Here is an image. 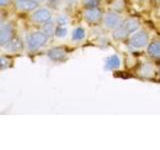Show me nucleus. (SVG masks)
Wrapping results in <instances>:
<instances>
[{"mask_svg":"<svg viewBox=\"0 0 160 150\" xmlns=\"http://www.w3.org/2000/svg\"><path fill=\"white\" fill-rule=\"evenodd\" d=\"M48 40V36L43 31H36L27 36V47L30 51H35L40 47L44 46Z\"/></svg>","mask_w":160,"mask_h":150,"instance_id":"f257e3e1","label":"nucleus"},{"mask_svg":"<svg viewBox=\"0 0 160 150\" xmlns=\"http://www.w3.org/2000/svg\"><path fill=\"white\" fill-rule=\"evenodd\" d=\"M148 43V34L145 31H137L135 32L131 38H130V44L134 48H142L146 46Z\"/></svg>","mask_w":160,"mask_h":150,"instance_id":"f03ea898","label":"nucleus"},{"mask_svg":"<svg viewBox=\"0 0 160 150\" xmlns=\"http://www.w3.org/2000/svg\"><path fill=\"white\" fill-rule=\"evenodd\" d=\"M14 29L11 24L4 25L0 28V46H6V45L13 39Z\"/></svg>","mask_w":160,"mask_h":150,"instance_id":"7ed1b4c3","label":"nucleus"},{"mask_svg":"<svg viewBox=\"0 0 160 150\" xmlns=\"http://www.w3.org/2000/svg\"><path fill=\"white\" fill-rule=\"evenodd\" d=\"M32 19L37 23H48L51 21V13L46 8H40L32 14Z\"/></svg>","mask_w":160,"mask_h":150,"instance_id":"20e7f679","label":"nucleus"},{"mask_svg":"<svg viewBox=\"0 0 160 150\" xmlns=\"http://www.w3.org/2000/svg\"><path fill=\"white\" fill-rule=\"evenodd\" d=\"M47 56L50 60H52V61H55V62H62V61H65L67 58L65 51L62 48H59V47L50 49L47 52Z\"/></svg>","mask_w":160,"mask_h":150,"instance_id":"39448f33","label":"nucleus"},{"mask_svg":"<svg viewBox=\"0 0 160 150\" xmlns=\"http://www.w3.org/2000/svg\"><path fill=\"white\" fill-rule=\"evenodd\" d=\"M121 24V18L116 13H108L104 17V25L109 29H115Z\"/></svg>","mask_w":160,"mask_h":150,"instance_id":"423d86ee","label":"nucleus"},{"mask_svg":"<svg viewBox=\"0 0 160 150\" xmlns=\"http://www.w3.org/2000/svg\"><path fill=\"white\" fill-rule=\"evenodd\" d=\"M84 18L89 23H96L102 18V13L97 8H89L84 13Z\"/></svg>","mask_w":160,"mask_h":150,"instance_id":"0eeeda50","label":"nucleus"},{"mask_svg":"<svg viewBox=\"0 0 160 150\" xmlns=\"http://www.w3.org/2000/svg\"><path fill=\"white\" fill-rule=\"evenodd\" d=\"M15 5L20 10L30 11V10L37 8L38 1L37 0H15Z\"/></svg>","mask_w":160,"mask_h":150,"instance_id":"6e6552de","label":"nucleus"},{"mask_svg":"<svg viewBox=\"0 0 160 150\" xmlns=\"http://www.w3.org/2000/svg\"><path fill=\"white\" fill-rule=\"evenodd\" d=\"M5 47L10 52H18L20 50H22L23 42L20 38H13Z\"/></svg>","mask_w":160,"mask_h":150,"instance_id":"1a4fd4ad","label":"nucleus"},{"mask_svg":"<svg viewBox=\"0 0 160 150\" xmlns=\"http://www.w3.org/2000/svg\"><path fill=\"white\" fill-rule=\"evenodd\" d=\"M120 66V59L117 55H112V56H109L106 58V61H105V68L107 70H114L117 69Z\"/></svg>","mask_w":160,"mask_h":150,"instance_id":"9d476101","label":"nucleus"},{"mask_svg":"<svg viewBox=\"0 0 160 150\" xmlns=\"http://www.w3.org/2000/svg\"><path fill=\"white\" fill-rule=\"evenodd\" d=\"M147 52L151 57L160 59V41H155L149 44Z\"/></svg>","mask_w":160,"mask_h":150,"instance_id":"9b49d317","label":"nucleus"},{"mask_svg":"<svg viewBox=\"0 0 160 150\" xmlns=\"http://www.w3.org/2000/svg\"><path fill=\"white\" fill-rule=\"evenodd\" d=\"M121 24L123 25L125 30L128 32V34L135 32L139 28V23L134 19H127V20H125L124 22H122Z\"/></svg>","mask_w":160,"mask_h":150,"instance_id":"f8f14e48","label":"nucleus"},{"mask_svg":"<svg viewBox=\"0 0 160 150\" xmlns=\"http://www.w3.org/2000/svg\"><path fill=\"white\" fill-rule=\"evenodd\" d=\"M127 35H128V32L125 30L122 24H120L119 26L115 28L113 31V37L116 40H122L125 37H127Z\"/></svg>","mask_w":160,"mask_h":150,"instance_id":"ddd939ff","label":"nucleus"},{"mask_svg":"<svg viewBox=\"0 0 160 150\" xmlns=\"http://www.w3.org/2000/svg\"><path fill=\"white\" fill-rule=\"evenodd\" d=\"M153 73H154L153 67H152V65L149 64V63H144L141 66V69H140V74H141L142 76H145V77L152 76Z\"/></svg>","mask_w":160,"mask_h":150,"instance_id":"4468645a","label":"nucleus"},{"mask_svg":"<svg viewBox=\"0 0 160 150\" xmlns=\"http://www.w3.org/2000/svg\"><path fill=\"white\" fill-rule=\"evenodd\" d=\"M85 38V30L82 27H78L72 32V39L75 41H80Z\"/></svg>","mask_w":160,"mask_h":150,"instance_id":"2eb2a0df","label":"nucleus"},{"mask_svg":"<svg viewBox=\"0 0 160 150\" xmlns=\"http://www.w3.org/2000/svg\"><path fill=\"white\" fill-rule=\"evenodd\" d=\"M11 65V60H10L8 57L5 56H1L0 57V70H4L8 67H10Z\"/></svg>","mask_w":160,"mask_h":150,"instance_id":"dca6fc26","label":"nucleus"},{"mask_svg":"<svg viewBox=\"0 0 160 150\" xmlns=\"http://www.w3.org/2000/svg\"><path fill=\"white\" fill-rule=\"evenodd\" d=\"M43 32L46 34L48 37L52 36L53 34H55V28L53 26V24L50 23V22L46 23V25H45L44 28H43Z\"/></svg>","mask_w":160,"mask_h":150,"instance_id":"f3484780","label":"nucleus"},{"mask_svg":"<svg viewBox=\"0 0 160 150\" xmlns=\"http://www.w3.org/2000/svg\"><path fill=\"white\" fill-rule=\"evenodd\" d=\"M55 35L59 38H63L67 35V29L64 26H58L57 28H55Z\"/></svg>","mask_w":160,"mask_h":150,"instance_id":"a211bd4d","label":"nucleus"},{"mask_svg":"<svg viewBox=\"0 0 160 150\" xmlns=\"http://www.w3.org/2000/svg\"><path fill=\"white\" fill-rule=\"evenodd\" d=\"M84 4L88 8H96L99 4V0H84Z\"/></svg>","mask_w":160,"mask_h":150,"instance_id":"6ab92c4d","label":"nucleus"},{"mask_svg":"<svg viewBox=\"0 0 160 150\" xmlns=\"http://www.w3.org/2000/svg\"><path fill=\"white\" fill-rule=\"evenodd\" d=\"M68 23V17L65 16V15H60L57 18V24L59 26H65Z\"/></svg>","mask_w":160,"mask_h":150,"instance_id":"aec40b11","label":"nucleus"},{"mask_svg":"<svg viewBox=\"0 0 160 150\" xmlns=\"http://www.w3.org/2000/svg\"><path fill=\"white\" fill-rule=\"evenodd\" d=\"M48 1H49V6H51L53 8H56L60 3V0H48Z\"/></svg>","mask_w":160,"mask_h":150,"instance_id":"412c9836","label":"nucleus"},{"mask_svg":"<svg viewBox=\"0 0 160 150\" xmlns=\"http://www.w3.org/2000/svg\"><path fill=\"white\" fill-rule=\"evenodd\" d=\"M8 4V0H0V6H5Z\"/></svg>","mask_w":160,"mask_h":150,"instance_id":"4be33fe9","label":"nucleus"},{"mask_svg":"<svg viewBox=\"0 0 160 150\" xmlns=\"http://www.w3.org/2000/svg\"><path fill=\"white\" fill-rule=\"evenodd\" d=\"M0 21H1V15H0Z\"/></svg>","mask_w":160,"mask_h":150,"instance_id":"5701e85b","label":"nucleus"}]
</instances>
